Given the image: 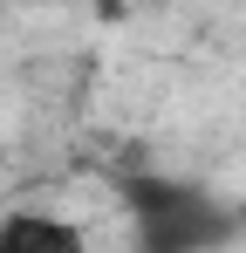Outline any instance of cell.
Masks as SVG:
<instances>
[{
    "mask_svg": "<svg viewBox=\"0 0 246 253\" xmlns=\"http://www.w3.org/2000/svg\"><path fill=\"white\" fill-rule=\"evenodd\" d=\"M123 206L137 212L151 253H199L226 233V212L199 185H178V178H123Z\"/></svg>",
    "mask_w": 246,
    "mask_h": 253,
    "instance_id": "cell-1",
    "label": "cell"
},
{
    "mask_svg": "<svg viewBox=\"0 0 246 253\" xmlns=\"http://www.w3.org/2000/svg\"><path fill=\"white\" fill-rule=\"evenodd\" d=\"M0 253H89L76 219L55 212H7L0 219Z\"/></svg>",
    "mask_w": 246,
    "mask_h": 253,
    "instance_id": "cell-2",
    "label": "cell"
},
{
    "mask_svg": "<svg viewBox=\"0 0 246 253\" xmlns=\"http://www.w3.org/2000/svg\"><path fill=\"white\" fill-rule=\"evenodd\" d=\"M0 219H7V212H0Z\"/></svg>",
    "mask_w": 246,
    "mask_h": 253,
    "instance_id": "cell-3",
    "label": "cell"
}]
</instances>
